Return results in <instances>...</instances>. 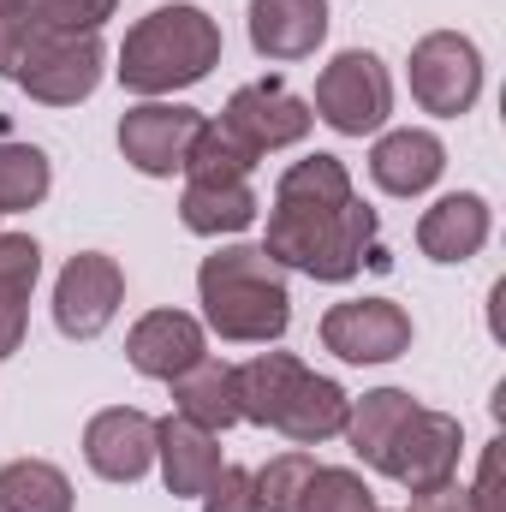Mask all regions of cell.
<instances>
[{
  "mask_svg": "<svg viewBox=\"0 0 506 512\" xmlns=\"http://www.w3.org/2000/svg\"><path fill=\"white\" fill-rule=\"evenodd\" d=\"M84 459L102 483H137L155 465V417L137 405H108L84 429Z\"/></svg>",
  "mask_w": 506,
  "mask_h": 512,
  "instance_id": "obj_13",
  "label": "cell"
},
{
  "mask_svg": "<svg viewBox=\"0 0 506 512\" xmlns=\"http://www.w3.org/2000/svg\"><path fill=\"white\" fill-rule=\"evenodd\" d=\"M346 411H352L346 387L316 376V370H298V382L286 387V399H280V411H274L268 429H280L298 447H322V441H334L346 429Z\"/></svg>",
  "mask_w": 506,
  "mask_h": 512,
  "instance_id": "obj_17",
  "label": "cell"
},
{
  "mask_svg": "<svg viewBox=\"0 0 506 512\" xmlns=\"http://www.w3.org/2000/svg\"><path fill=\"white\" fill-rule=\"evenodd\" d=\"M256 155L251 149H239L221 120H209V126L197 131V143H191V161H185V179H251Z\"/></svg>",
  "mask_w": 506,
  "mask_h": 512,
  "instance_id": "obj_27",
  "label": "cell"
},
{
  "mask_svg": "<svg viewBox=\"0 0 506 512\" xmlns=\"http://www.w3.org/2000/svg\"><path fill=\"white\" fill-rule=\"evenodd\" d=\"M322 126H334L340 137H370L387 126L393 114V78L370 48H346L322 66L316 78V108H310Z\"/></svg>",
  "mask_w": 506,
  "mask_h": 512,
  "instance_id": "obj_4",
  "label": "cell"
},
{
  "mask_svg": "<svg viewBox=\"0 0 506 512\" xmlns=\"http://www.w3.org/2000/svg\"><path fill=\"white\" fill-rule=\"evenodd\" d=\"M221 66V24L191 6V0H173V6H155L143 12L120 42V84L143 102H161L173 90H191L203 84L209 72Z\"/></svg>",
  "mask_w": 506,
  "mask_h": 512,
  "instance_id": "obj_3",
  "label": "cell"
},
{
  "mask_svg": "<svg viewBox=\"0 0 506 512\" xmlns=\"http://www.w3.org/2000/svg\"><path fill=\"white\" fill-rule=\"evenodd\" d=\"M36 274H42V245L30 233H0V364L24 346Z\"/></svg>",
  "mask_w": 506,
  "mask_h": 512,
  "instance_id": "obj_21",
  "label": "cell"
},
{
  "mask_svg": "<svg viewBox=\"0 0 506 512\" xmlns=\"http://www.w3.org/2000/svg\"><path fill=\"white\" fill-rule=\"evenodd\" d=\"M411 96L435 120L471 114L477 96H483V54H477V42L459 36V30H429L411 48Z\"/></svg>",
  "mask_w": 506,
  "mask_h": 512,
  "instance_id": "obj_5",
  "label": "cell"
},
{
  "mask_svg": "<svg viewBox=\"0 0 506 512\" xmlns=\"http://www.w3.org/2000/svg\"><path fill=\"white\" fill-rule=\"evenodd\" d=\"M441 173H447V143L423 126L381 131L376 149H370V179L387 197H423Z\"/></svg>",
  "mask_w": 506,
  "mask_h": 512,
  "instance_id": "obj_14",
  "label": "cell"
},
{
  "mask_svg": "<svg viewBox=\"0 0 506 512\" xmlns=\"http://www.w3.org/2000/svg\"><path fill=\"white\" fill-rule=\"evenodd\" d=\"M489 203L477 197V191H453V197H441L435 209H423V221H417V251L429 256V262H471V256L489 245Z\"/></svg>",
  "mask_w": 506,
  "mask_h": 512,
  "instance_id": "obj_18",
  "label": "cell"
},
{
  "mask_svg": "<svg viewBox=\"0 0 506 512\" xmlns=\"http://www.w3.org/2000/svg\"><path fill=\"white\" fill-rule=\"evenodd\" d=\"M411 512H471V495H465L459 483H441V489L411 495Z\"/></svg>",
  "mask_w": 506,
  "mask_h": 512,
  "instance_id": "obj_32",
  "label": "cell"
},
{
  "mask_svg": "<svg viewBox=\"0 0 506 512\" xmlns=\"http://www.w3.org/2000/svg\"><path fill=\"white\" fill-rule=\"evenodd\" d=\"M72 477L48 459H12L0 465V512H72Z\"/></svg>",
  "mask_w": 506,
  "mask_h": 512,
  "instance_id": "obj_23",
  "label": "cell"
},
{
  "mask_svg": "<svg viewBox=\"0 0 506 512\" xmlns=\"http://www.w3.org/2000/svg\"><path fill=\"white\" fill-rule=\"evenodd\" d=\"M417 411V399L405 393V387H376V393H364V399H352V411H346V441H352V453L364 459V465H381V453H387V441L405 429V417Z\"/></svg>",
  "mask_w": 506,
  "mask_h": 512,
  "instance_id": "obj_22",
  "label": "cell"
},
{
  "mask_svg": "<svg viewBox=\"0 0 506 512\" xmlns=\"http://www.w3.org/2000/svg\"><path fill=\"white\" fill-rule=\"evenodd\" d=\"M54 185V167L36 143H6L0 137V215H24L48 197Z\"/></svg>",
  "mask_w": 506,
  "mask_h": 512,
  "instance_id": "obj_25",
  "label": "cell"
},
{
  "mask_svg": "<svg viewBox=\"0 0 506 512\" xmlns=\"http://www.w3.org/2000/svg\"><path fill=\"white\" fill-rule=\"evenodd\" d=\"M173 411L209 435L233 429L239 423V364H221V358H197L185 376H173Z\"/></svg>",
  "mask_w": 506,
  "mask_h": 512,
  "instance_id": "obj_19",
  "label": "cell"
},
{
  "mask_svg": "<svg viewBox=\"0 0 506 512\" xmlns=\"http://www.w3.org/2000/svg\"><path fill=\"white\" fill-rule=\"evenodd\" d=\"M459 453H465V429H459V417L417 405V411L405 417V429L387 441V453H381L376 471L381 477H393L399 489L423 495V489H441V483L459 477Z\"/></svg>",
  "mask_w": 506,
  "mask_h": 512,
  "instance_id": "obj_7",
  "label": "cell"
},
{
  "mask_svg": "<svg viewBox=\"0 0 506 512\" xmlns=\"http://www.w3.org/2000/svg\"><path fill=\"white\" fill-rule=\"evenodd\" d=\"M245 24L262 60H310L328 36V0H251Z\"/></svg>",
  "mask_w": 506,
  "mask_h": 512,
  "instance_id": "obj_15",
  "label": "cell"
},
{
  "mask_svg": "<svg viewBox=\"0 0 506 512\" xmlns=\"http://www.w3.org/2000/svg\"><path fill=\"white\" fill-rule=\"evenodd\" d=\"M262 251L310 280H352L376 251V209L358 203L340 155H304L280 173Z\"/></svg>",
  "mask_w": 506,
  "mask_h": 512,
  "instance_id": "obj_1",
  "label": "cell"
},
{
  "mask_svg": "<svg viewBox=\"0 0 506 512\" xmlns=\"http://www.w3.org/2000/svg\"><path fill=\"white\" fill-rule=\"evenodd\" d=\"M155 459H161V483L179 501H197L215 477H221V441L197 423H185L179 411L155 423Z\"/></svg>",
  "mask_w": 506,
  "mask_h": 512,
  "instance_id": "obj_16",
  "label": "cell"
},
{
  "mask_svg": "<svg viewBox=\"0 0 506 512\" xmlns=\"http://www.w3.org/2000/svg\"><path fill=\"white\" fill-rule=\"evenodd\" d=\"M322 346L340 364H393L411 352V316L393 298H346L322 316Z\"/></svg>",
  "mask_w": 506,
  "mask_h": 512,
  "instance_id": "obj_10",
  "label": "cell"
},
{
  "mask_svg": "<svg viewBox=\"0 0 506 512\" xmlns=\"http://www.w3.org/2000/svg\"><path fill=\"white\" fill-rule=\"evenodd\" d=\"M209 126L197 108H179V102H137L126 108V120H120V155H126L137 173H149V179H173V173H185V161H191V143H197V131Z\"/></svg>",
  "mask_w": 506,
  "mask_h": 512,
  "instance_id": "obj_11",
  "label": "cell"
},
{
  "mask_svg": "<svg viewBox=\"0 0 506 512\" xmlns=\"http://www.w3.org/2000/svg\"><path fill=\"white\" fill-rule=\"evenodd\" d=\"M203 322L233 346H274L292 328V292L286 268L262 245H221L197 268Z\"/></svg>",
  "mask_w": 506,
  "mask_h": 512,
  "instance_id": "obj_2",
  "label": "cell"
},
{
  "mask_svg": "<svg viewBox=\"0 0 506 512\" xmlns=\"http://www.w3.org/2000/svg\"><path fill=\"white\" fill-rule=\"evenodd\" d=\"M0 18H30L36 24V0H0Z\"/></svg>",
  "mask_w": 506,
  "mask_h": 512,
  "instance_id": "obj_33",
  "label": "cell"
},
{
  "mask_svg": "<svg viewBox=\"0 0 506 512\" xmlns=\"http://www.w3.org/2000/svg\"><path fill=\"white\" fill-rule=\"evenodd\" d=\"M102 66H108V48H102L96 30H84V36L54 30V36H42V42L30 48V60L18 66V90H24L30 102H48V108H78V102L96 96Z\"/></svg>",
  "mask_w": 506,
  "mask_h": 512,
  "instance_id": "obj_6",
  "label": "cell"
},
{
  "mask_svg": "<svg viewBox=\"0 0 506 512\" xmlns=\"http://www.w3.org/2000/svg\"><path fill=\"white\" fill-rule=\"evenodd\" d=\"M298 358L292 352H262L251 364H239V417L256 423V429H268L274 423V411H280V399H286V387L298 382Z\"/></svg>",
  "mask_w": 506,
  "mask_h": 512,
  "instance_id": "obj_24",
  "label": "cell"
},
{
  "mask_svg": "<svg viewBox=\"0 0 506 512\" xmlns=\"http://www.w3.org/2000/svg\"><path fill=\"white\" fill-rule=\"evenodd\" d=\"M310 126H316L310 102H304V96H292L280 78H262V84L233 90V102L221 108V131H227L239 149H251L256 161H262V155H274V149L304 143Z\"/></svg>",
  "mask_w": 506,
  "mask_h": 512,
  "instance_id": "obj_8",
  "label": "cell"
},
{
  "mask_svg": "<svg viewBox=\"0 0 506 512\" xmlns=\"http://www.w3.org/2000/svg\"><path fill=\"white\" fill-rule=\"evenodd\" d=\"M126 304V268L102 251H78L54 280V328L66 340H96Z\"/></svg>",
  "mask_w": 506,
  "mask_h": 512,
  "instance_id": "obj_9",
  "label": "cell"
},
{
  "mask_svg": "<svg viewBox=\"0 0 506 512\" xmlns=\"http://www.w3.org/2000/svg\"><path fill=\"white\" fill-rule=\"evenodd\" d=\"M471 495V512H501V441L483 453V471H477V489H465Z\"/></svg>",
  "mask_w": 506,
  "mask_h": 512,
  "instance_id": "obj_31",
  "label": "cell"
},
{
  "mask_svg": "<svg viewBox=\"0 0 506 512\" xmlns=\"http://www.w3.org/2000/svg\"><path fill=\"white\" fill-rule=\"evenodd\" d=\"M126 358H131L137 376L173 382V376H185L197 358H209V334H203V322L185 316V310H149V316L131 322Z\"/></svg>",
  "mask_w": 506,
  "mask_h": 512,
  "instance_id": "obj_12",
  "label": "cell"
},
{
  "mask_svg": "<svg viewBox=\"0 0 506 512\" xmlns=\"http://www.w3.org/2000/svg\"><path fill=\"white\" fill-rule=\"evenodd\" d=\"M310 471H316L310 453H280V459H268L262 471H251L256 477V512H298V495H304Z\"/></svg>",
  "mask_w": 506,
  "mask_h": 512,
  "instance_id": "obj_28",
  "label": "cell"
},
{
  "mask_svg": "<svg viewBox=\"0 0 506 512\" xmlns=\"http://www.w3.org/2000/svg\"><path fill=\"white\" fill-rule=\"evenodd\" d=\"M256 191L251 179H185V197H179V221L197 233V239H227V233H245L256 221Z\"/></svg>",
  "mask_w": 506,
  "mask_h": 512,
  "instance_id": "obj_20",
  "label": "cell"
},
{
  "mask_svg": "<svg viewBox=\"0 0 506 512\" xmlns=\"http://www.w3.org/2000/svg\"><path fill=\"white\" fill-rule=\"evenodd\" d=\"M120 0H36V24L42 30H66V36H84V30H102L114 18Z\"/></svg>",
  "mask_w": 506,
  "mask_h": 512,
  "instance_id": "obj_29",
  "label": "cell"
},
{
  "mask_svg": "<svg viewBox=\"0 0 506 512\" xmlns=\"http://www.w3.org/2000/svg\"><path fill=\"white\" fill-rule=\"evenodd\" d=\"M298 512H376V495L358 471L346 465H316L304 495H298Z\"/></svg>",
  "mask_w": 506,
  "mask_h": 512,
  "instance_id": "obj_26",
  "label": "cell"
},
{
  "mask_svg": "<svg viewBox=\"0 0 506 512\" xmlns=\"http://www.w3.org/2000/svg\"><path fill=\"white\" fill-rule=\"evenodd\" d=\"M376 512H381V507H376Z\"/></svg>",
  "mask_w": 506,
  "mask_h": 512,
  "instance_id": "obj_34",
  "label": "cell"
},
{
  "mask_svg": "<svg viewBox=\"0 0 506 512\" xmlns=\"http://www.w3.org/2000/svg\"><path fill=\"white\" fill-rule=\"evenodd\" d=\"M197 501H203V512H256V477L245 465H221V477Z\"/></svg>",
  "mask_w": 506,
  "mask_h": 512,
  "instance_id": "obj_30",
  "label": "cell"
}]
</instances>
